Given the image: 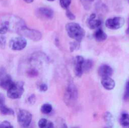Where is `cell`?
I'll return each instance as SVG.
<instances>
[{
	"label": "cell",
	"mask_w": 129,
	"mask_h": 128,
	"mask_svg": "<svg viewBox=\"0 0 129 128\" xmlns=\"http://www.w3.org/2000/svg\"><path fill=\"white\" fill-rule=\"evenodd\" d=\"M65 28L69 36L76 41L81 42L85 36V31L77 23H69Z\"/></svg>",
	"instance_id": "6da1fadb"
},
{
	"label": "cell",
	"mask_w": 129,
	"mask_h": 128,
	"mask_svg": "<svg viewBox=\"0 0 129 128\" xmlns=\"http://www.w3.org/2000/svg\"><path fill=\"white\" fill-rule=\"evenodd\" d=\"M78 96V90L75 85L70 83L67 86L63 95L64 103L69 106H74L77 101Z\"/></svg>",
	"instance_id": "7a4b0ae2"
},
{
	"label": "cell",
	"mask_w": 129,
	"mask_h": 128,
	"mask_svg": "<svg viewBox=\"0 0 129 128\" xmlns=\"http://www.w3.org/2000/svg\"><path fill=\"white\" fill-rule=\"evenodd\" d=\"M22 36L25 37L31 40L38 41L42 38L41 33L35 29L28 28L25 25L21 27L17 32Z\"/></svg>",
	"instance_id": "3957f363"
},
{
	"label": "cell",
	"mask_w": 129,
	"mask_h": 128,
	"mask_svg": "<svg viewBox=\"0 0 129 128\" xmlns=\"http://www.w3.org/2000/svg\"><path fill=\"white\" fill-rule=\"evenodd\" d=\"M24 85L23 81L14 82L11 87L7 90V96L13 99L21 98L24 91Z\"/></svg>",
	"instance_id": "277c9868"
},
{
	"label": "cell",
	"mask_w": 129,
	"mask_h": 128,
	"mask_svg": "<svg viewBox=\"0 0 129 128\" xmlns=\"http://www.w3.org/2000/svg\"><path fill=\"white\" fill-rule=\"evenodd\" d=\"M14 82L11 76L7 73L6 69L5 68H1L0 87L5 90H8L11 87Z\"/></svg>",
	"instance_id": "5b68a950"
},
{
	"label": "cell",
	"mask_w": 129,
	"mask_h": 128,
	"mask_svg": "<svg viewBox=\"0 0 129 128\" xmlns=\"http://www.w3.org/2000/svg\"><path fill=\"white\" fill-rule=\"evenodd\" d=\"M31 113L25 109L20 110L17 115V120L19 125L22 127H27L31 122Z\"/></svg>",
	"instance_id": "8992f818"
},
{
	"label": "cell",
	"mask_w": 129,
	"mask_h": 128,
	"mask_svg": "<svg viewBox=\"0 0 129 128\" xmlns=\"http://www.w3.org/2000/svg\"><path fill=\"white\" fill-rule=\"evenodd\" d=\"M125 22L123 18L121 17H115L107 19L105 21V26L110 30H118L121 28Z\"/></svg>",
	"instance_id": "52a82bcc"
},
{
	"label": "cell",
	"mask_w": 129,
	"mask_h": 128,
	"mask_svg": "<svg viewBox=\"0 0 129 128\" xmlns=\"http://www.w3.org/2000/svg\"><path fill=\"white\" fill-rule=\"evenodd\" d=\"M27 41L22 36L13 38L9 42L10 48L15 51H20L24 49L27 46Z\"/></svg>",
	"instance_id": "ba28073f"
},
{
	"label": "cell",
	"mask_w": 129,
	"mask_h": 128,
	"mask_svg": "<svg viewBox=\"0 0 129 128\" xmlns=\"http://www.w3.org/2000/svg\"><path fill=\"white\" fill-rule=\"evenodd\" d=\"M36 16L41 19H51L54 16L53 10L48 8L41 7L37 9L35 11Z\"/></svg>",
	"instance_id": "9c48e42d"
},
{
	"label": "cell",
	"mask_w": 129,
	"mask_h": 128,
	"mask_svg": "<svg viewBox=\"0 0 129 128\" xmlns=\"http://www.w3.org/2000/svg\"><path fill=\"white\" fill-rule=\"evenodd\" d=\"M84 58L82 56H77L75 60V73L77 77H81L83 73Z\"/></svg>",
	"instance_id": "30bf717a"
},
{
	"label": "cell",
	"mask_w": 129,
	"mask_h": 128,
	"mask_svg": "<svg viewBox=\"0 0 129 128\" xmlns=\"http://www.w3.org/2000/svg\"><path fill=\"white\" fill-rule=\"evenodd\" d=\"M0 112L7 115H13L15 113L13 109L6 105L5 97L4 94L2 93H0Z\"/></svg>",
	"instance_id": "8fae6325"
},
{
	"label": "cell",
	"mask_w": 129,
	"mask_h": 128,
	"mask_svg": "<svg viewBox=\"0 0 129 128\" xmlns=\"http://www.w3.org/2000/svg\"><path fill=\"white\" fill-rule=\"evenodd\" d=\"M102 22L100 20L96 18V15L92 14L87 21L88 27L91 29H95L99 28L101 25Z\"/></svg>",
	"instance_id": "7c38bea8"
},
{
	"label": "cell",
	"mask_w": 129,
	"mask_h": 128,
	"mask_svg": "<svg viewBox=\"0 0 129 128\" xmlns=\"http://www.w3.org/2000/svg\"><path fill=\"white\" fill-rule=\"evenodd\" d=\"M113 72L112 68L108 65L103 64L101 65L98 69L99 75L102 77L106 76H110Z\"/></svg>",
	"instance_id": "4fadbf2b"
},
{
	"label": "cell",
	"mask_w": 129,
	"mask_h": 128,
	"mask_svg": "<svg viewBox=\"0 0 129 128\" xmlns=\"http://www.w3.org/2000/svg\"><path fill=\"white\" fill-rule=\"evenodd\" d=\"M101 83L102 86L106 90H110L114 88L115 83L113 79L110 76L103 77L101 80Z\"/></svg>",
	"instance_id": "5bb4252c"
},
{
	"label": "cell",
	"mask_w": 129,
	"mask_h": 128,
	"mask_svg": "<svg viewBox=\"0 0 129 128\" xmlns=\"http://www.w3.org/2000/svg\"><path fill=\"white\" fill-rule=\"evenodd\" d=\"M93 37L96 41L102 42L107 39V35L101 29L99 28L94 32Z\"/></svg>",
	"instance_id": "9a60e30c"
},
{
	"label": "cell",
	"mask_w": 129,
	"mask_h": 128,
	"mask_svg": "<svg viewBox=\"0 0 129 128\" xmlns=\"http://www.w3.org/2000/svg\"><path fill=\"white\" fill-rule=\"evenodd\" d=\"M104 119L106 125L108 127H112L114 124V118L112 114L109 112L106 111L104 114Z\"/></svg>",
	"instance_id": "2e32d148"
},
{
	"label": "cell",
	"mask_w": 129,
	"mask_h": 128,
	"mask_svg": "<svg viewBox=\"0 0 129 128\" xmlns=\"http://www.w3.org/2000/svg\"><path fill=\"white\" fill-rule=\"evenodd\" d=\"M38 125L40 128H52L54 127V124L52 121L43 118L39 119Z\"/></svg>",
	"instance_id": "e0dca14e"
},
{
	"label": "cell",
	"mask_w": 129,
	"mask_h": 128,
	"mask_svg": "<svg viewBox=\"0 0 129 128\" xmlns=\"http://www.w3.org/2000/svg\"><path fill=\"white\" fill-rule=\"evenodd\" d=\"M119 123L122 127L129 128V114L122 113L119 117Z\"/></svg>",
	"instance_id": "ac0fdd59"
},
{
	"label": "cell",
	"mask_w": 129,
	"mask_h": 128,
	"mask_svg": "<svg viewBox=\"0 0 129 128\" xmlns=\"http://www.w3.org/2000/svg\"><path fill=\"white\" fill-rule=\"evenodd\" d=\"M9 30V24L7 20L3 21L0 23V34H6Z\"/></svg>",
	"instance_id": "d6986e66"
},
{
	"label": "cell",
	"mask_w": 129,
	"mask_h": 128,
	"mask_svg": "<svg viewBox=\"0 0 129 128\" xmlns=\"http://www.w3.org/2000/svg\"><path fill=\"white\" fill-rule=\"evenodd\" d=\"M93 66V62L91 59L85 60L83 63V72H89Z\"/></svg>",
	"instance_id": "ffe728a7"
},
{
	"label": "cell",
	"mask_w": 129,
	"mask_h": 128,
	"mask_svg": "<svg viewBox=\"0 0 129 128\" xmlns=\"http://www.w3.org/2000/svg\"><path fill=\"white\" fill-rule=\"evenodd\" d=\"M40 110L42 113L48 114L52 111V106L49 103H44L41 106Z\"/></svg>",
	"instance_id": "44dd1931"
},
{
	"label": "cell",
	"mask_w": 129,
	"mask_h": 128,
	"mask_svg": "<svg viewBox=\"0 0 129 128\" xmlns=\"http://www.w3.org/2000/svg\"><path fill=\"white\" fill-rule=\"evenodd\" d=\"M123 99L125 101H128L129 100V80L126 82L125 84Z\"/></svg>",
	"instance_id": "7402d4cb"
},
{
	"label": "cell",
	"mask_w": 129,
	"mask_h": 128,
	"mask_svg": "<svg viewBox=\"0 0 129 128\" xmlns=\"http://www.w3.org/2000/svg\"><path fill=\"white\" fill-rule=\"evenodd\" d=\"M72 2V0H59V4L62 8L67 10L69 8Z\"/></svg>",
	"instance_id": "603a6c76"
},
{
	"label": "cell",
	"mask_w": 129,
	"mask_h": 128,
	"mask_svg": "<svg viewBox=\"0 0 129 128\" xmlns=\"http://www.w3.org/2000/svg\"><path fill=\"white\" fill-rule=\"evenodd\" d=\"M80 42L76 41L71 42L70 43V47L71 52H72L75 50H78L80 48Z\"/></svg>",
	"instance_id": "cb8c5ba5"
},
{
	"label": "cell",
	"mask_w": 129,
	"mask_h": 128,
	"mask_svg": "<svg viewBox=\"0 0 129 128\" xmlns=\"http://www.w3.org/2000/svg\"><path fill=\"white\" fill-rule=\"evenodd\" d=\"M13 126L11 124V123L7 121L4 120L0 123V128H12Z\"/></svg>",
	"instance_id": "d4e9b609"
},
{
	"label": "cell",
	"mask_w": 129,
	"mask_h": 128,
	"mask_svg": "<svg viewBox=\"0 0 129 128\" xmlns=\"http://www.w3.org/2000/svg\"><path fill=\"white\" fill-rule=\"evenodd\" d=\"M66 15L67 17L70 20H74L76 19L75 15L71 11H70L68 9L66 10Z\"/></svg>",
	"instance_id": "484cf974"
},
{
	"label": "cell",
	"mask_w": 129,
	"mask_h": 128,
	"mask_svg": "<svg viewBox=\"0 0 129 128\" xmlns=\"http://www.w3.org/2000/svg\"><path fill=\"white\" fill-rule=\"evenodd\" d=\"M36 101V97L34 94H31L27 98V102L29 104L33 105L35 103Z\"/></svg>",
	"instance_id": "4316f807"
},
{
	"label": "cell",
	"mask_w": 129,
	"mask_h": 128,
	"mask_svg": "<svg viewBox=\"0 0 129 128\" xmlns=\"http://www.w3.org/2000/svg\"><path fill=\"white\" fill-rule=\"evenodd\" d=\"M28 75L30 77H35L38 75V72L35 69H31L27 72Z\"/></svg>",
	"instance_id": "83f0119b"
},
{
	"label": "cell",
	"mask_w": 129,
	"mask_h": 128,
	"mask_svg": "<svg viewBox=\"0 0 129 128\" xmlns=\"http://www.w3.org/2000/svg\"><path fill=\"white\" fill-rule=\"evenodd\" d=\"M39 89L42 92H45L48 89V86L45 83H41L39 86Z\"/></svg>",
	"instance_id": "f1b7e54d"
},
{
	"label": "cell",
	"mask_w": 129,
	"mask_h": 128,
	"mask_svg": "<svg viewBox=\"0 0 129 128\" xmlns=\"http://www.w3.org/2000/svg\"><path fill=\"white\" fill-rule=\"evenodd\" d=\"M82 4H83L85 8H88L89 5L91 4L94 0H80Z\"/></svg>",
	"instance_id": "f546056e"
},
{
	"label": "cell",
	"mask_w": 129,
	"mask_h": 128,
	"mask_svg": "<svg viewBox=\"0 0 129 128\" xmlns=\"http://www.w3.org/2000/svg\"><path fill=\"white\" fill-rule=\"evenodd\" d=\"M6 43V38L5 36H1L0 37V45L2 47H5Z\"/></svg>",
	"instance_id": "4dcf8cb0"
},
{
	"label": "cell",
	"mask_w": 129,
	"mask_h": 128,
	"mask_svg": "<svg viewBox=\"0 0 129 128\" xmlns=\"http://www.w3.org/2000/svg\"><path fill=\"white\" fill-rule=\"evenodd\" d=\"M34 0H24V1H25L26 3H28V4H30V3H31L33 2Z\"/></svg>",
	"instance_id": "1f68e13d"
},
{
	"label": "cell",
	"mask_w": 129,
	"mask_h": 128,
	"mask_svg": "<svg viewBox=\"0 0 129 128\" xmlns=\"http://www.w3.org/2000/svg\"><path fill=\"white\" fill-rule=\"evenodd\" d=\"M128 29H127V32L128 33H129V19H128Z\"/></svg>",
	"instance_id": "d6a6232c"
},
{
	"label": "cell",
	"mask_w": 129,
	"mask_h": 128,
	"mask_svg": "<svg viewBox=\"0 0 129 128\" xmlns=\"http://www.w3.org/2000/svg\"><path fill=\"white\" fill-rule=\"evenodd\" d=\"M47 1H48L49 2H53V1H54L55 0H47Z\"/></svg>",
	"instance_id": "836d02e7"
},
{
	"label": "cell",
	"mask_w": 129,
	"mask_h": 128,
	"mask_svg": "<svg viewBox=\"0 0 129 128\" xmlns=\"http://www.w3.org/2000/svg\"><path fill=\"white\" fill-rule=\"evenodd\" d=\"M128 1V3H129V0H127Z\"/></svg>",
	"instance_id": "e575fe53"
}]
</instances>
